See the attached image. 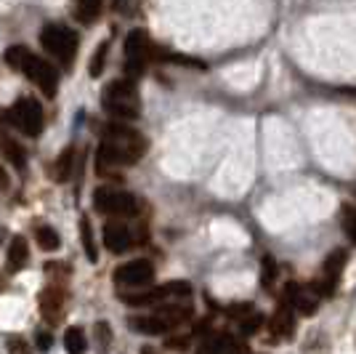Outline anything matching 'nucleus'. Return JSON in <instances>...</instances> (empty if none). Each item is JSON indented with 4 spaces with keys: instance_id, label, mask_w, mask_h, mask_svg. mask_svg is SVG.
Instances as JSON below:
<instances>
[{
    "instance_id": "f257e3e1",
    "label": "nucleus",
    "mask_w": 356,
    "mask_h": 354,
    "mask_svg": "<svg viewBox=\"0 0 356 354\" xmlns=\"http://www.w3.org/2000/svg\"><path fill=\"white\" fill-rule=\"evenodd\" d=\"M146 155V138L131 125H109L96 152V174L104 176L109 168L136 165Z\"/></svg>"
},
{
    "instance_id": "f03ea898",
    "label": "nucleus",
    "mask_w": 356,
    "mask_h": 354,
    "mask_svg": "<svg viewBox=\"0 0 356 354\" xmlns=\"http://www.w3.org/2000/svg\"><path fill=\"white\" fill-rule=\"evenodd\" d=\"M3 59H5V64H8L11 70H16V72H21V75H27V78L32 80L40 91H43V96H48V98L56 96V91H59V72L54 70V64H48L45 59L35 56V54H32L30 48H24V45H11V48H5Z\"/></svg>"
},
{
    "instance_id": "7ed1b4c3",
    "label": "nucleus",
    "mask_w": 356,
    "mask_h": 354,
    "mask_svg": "<svg viewBox=\"0 0 356 354\" xmlns=\"http://www.w3.org/2000/svg\"><path fill=\"white\" fill-rule=\"evenodd\" d=\"M101 107L104 112H109L112 118L118 120H136L141 115V101L139 91H136V83L128 80H115L104 88L101 94Z\"/></svg>"
},
{
    "instance_id": "20e7f679",
    "label": "nucleus",
    "mask_w": 356,
    "mask_h": 354,
    "mask_svg": "<svg viewBox=\"0 0 356 354\" xmlns=\"http://www.w3.org/2000/svg\"><path fill=\"white\" fill-rule=\"evenodd\" d=\"M40 43L43 48L59 59V64L64 70H69L75 64V56H78V35L69 30V27H61V24H48L40 30Z\"/></svg>"
},
{
    "instance_id": "39448f33",
    "label": "nucleus",
    "mask_w": 356,
    "mask_h": 354,
    "mask_svg": "<svg viewBox=\"0 0 356 354\" xmlns=\"http://www.w3.org/2000/svg\"><path fill=\"white\" fill-rule=\"evenodd\" d=\"M93 208L104 216L128 218L139 214V200L125 192V189H112V187H99L93 192Z\"/></svg>"
},
{
    "instance_id": "423d86ee",
    "label": "nucleus",
    "mask_w": 356,
    "mask_h": 354,
    "mask_svg": "<svg viewBox=\"0 0 356 354\" xmlns=\"http://www.w3.org/2000/svg\"><path fill=\"white\" fill-rule=\"evenodd\" d=\"M3 118L11 120V125L19 128L24 136H40V131H43V125H45L43 104L35 101L32 96H21Z\"/></svg>"
},
{
    "instance_id": "0eeeda50",
    "label": "nucleus",
    "mask_w": 356,
    "mask_h": 354,
    "mask_svg": "<svg viewBox=\"0 0 356 354\" xmlns=\"http://www.w3.org/2000/svg\"><path fill=\"white\" fill-rule=\"evenodd\" d=\"M149 51H152V43L144 30H133L125 38V72H128V78H139L144 72V67L149 61Z\"/></svg>"
},
{
    "instance_id": "6e6552de",
    "label": "nucleus",
    "mask_w": 356,
    "mask_h": 354,
    "mask_svg": "<svg viewBox=\"0 0 356 354\" xmlns=\"http://www.w3.org/2000/svg\"><path fill=\"white\" fill-rule=\"evenodd\" d=\"M155 280V264L146 258H136L128 264H120L115 269V282L122 288H144Z\"/></svg>"
},
{
    "instance_id": "1a4fd4ad",
    "label": "nucleus",
    "mask_w": 356,
    "mask_h": 354,
    "mask_svg": "<svg viewBox=\"0 0 356 354\" xmlns=\"http://www.w3.org/2000/svg\"><path fill=\"white\" fill-rule=\"evenodd\" d=\"M285 304H290L298 315L311 317L319 309V295L314 293V288L300 285V282H287L285 285Z\"/></svg>"
},
{
    "instance_id": "9d476101",
    "label": "nucleus",
    "mask_w": 356,
    "mask_h": 354,
    "mask_svg": "<svg viewBox=\"0 0 356 354\" xmlns=\"http://www.w3.org/2000/svg\"><path fill=\"white\" fill-rule=\"evenodd\" d=\"M101 237H104V245H107V251L109 253H125L131 245H133V232L125 227V224H120V221H107L104 224V229H101Z\"/></svg>"
},
{
    "instance_id": "9b49d317",
    "label": "nucleus",
    "mask_w": 356,
    "mask_h": 354,
    "mask_svg": "<svg viewBox=\"0 0 356 354\" xmlns=\"http://www.w3.org/2000/svg\"><path fill=\"white\" fill-rule=\"evenodd\" d=\"M269 331L277 341H287L290 335L296 333V309L290 304H279L277 312L271 315V322H269Z\"/></svg>"
},
{
    "instance_id": "f8f14e48",
    "label": "nucleus",
    "mask_w": 356,
    "mask_h": 354,
    "mask_svg": "<svg viewBox=\"0 0 356 354\" xmlns=\"http://www.w3.org/2000/svg\"><path fill=\"white\" fill-rule=\"evenodd\" d=\"M64 304H67V293H64L61 288H56V285H51V288H45V291L40 293V312H43V317H45L51 325H56L61 320Z\"/></svg>"
},
{
    "instance_id": "ddd939ff",
    "label": "nucleus",
    "mask_w": 356,
    "mask_h": 354,
    "mask_svg": "<svg viewBox=\"0 0 356 354\" xmlns=\"http://www.w3.org/2000/svg\"><path fill=\"white\" fill-rule=\"evenodd\" d=\"M27 261H30L27 240L21 235L11 237V245H8V269L11 272H21V267H27Z\"/></svg>"
},
{
    "instance_id": "4468645a",
    "label": "nucleus",
    "mask_w": 356,
    "mask_h": 354,
    "mask_svg": "<svg viewBox=\"0 0 356 354\" xmlns=\"http://www.w3.org/2000/svg\"><path fill=\"white\" fill-rule=\"evenodd\" d=\"M131 328H136L141 333L146 335H162V333H170V325L162 320V317L155 312V315H144V317H136V320H131Z\"/></svg>"
},
{
    "instance_id": "2eb2a0df",
    "label": "nucleus",
    "mask_w": 356,
    "mask_h": 354,
    "mask_svg": "<svg viewBox=\"0 0 356 354\" xmlns=\"http://www.w3.org/2000/svg\"><path fill=\"white\" fill-rule=\"evenodd\" d=\"M199 352H247V346L232 338V335H218V338H210L199 346Z\"/></svg>"
},
{
    "instance_id": "dca6fc26",
    "label": "nucleus",
    "mask_w": 356,
    "mask_h": 354,
    "mask_svg": "<svg viewBox=\"0 0 356 354\" xmlns=\"http://www.w3.org/2000/svg\"><path fill=\"white\" fill-rule=\"evenodd\" d=\"M122 301H125L128 306H155V304L165 301V298L159 293V288H152V291H141V293H125Z\"/></svg>"
},
{
    "instance_id": "f3484780",
    "label": "nucleus",
    "mask_w": 356,
    "mask_h": 354,
    "mask_svg": "<svg viewBox=\"0 0 356 354\" xmlns=\"http://www.w3.org/2000/svg\"><path fill=\"white\" fill-rule=\"evenodd\" d=\"M35 240H38V245L43 251H59L61 245V237L54 227H38L35 229Z\"/></svg>"
},
{
    "instance_id": "a211bd4d",
    "label": "nucleus",
    "mask_w": 356,
    "mask_h": 354,
    "mask_svg": "<svg viewBox=\"0 0 356 354\" xmlns=\"http://www.w3.org/2000/svg\"><path fill=\"white\" fill-rule=\"evenodd\" d=\"M159 293L162 298H186V295H192V285L186 282V280H173V282H165V285H159Z\"/></svg>"
},
{
    "instance_id": "6ab92c4d",
    "label": "nucleus",
    "mask_w": 356,
    "mask_h": 354,
    "mask_svg": "<svg viewBox=\"0 0 356 354\" xmlns=\"http://www.w3.org/2000/svg\"><path fill=\"white\" fill-rule=\"evenodd\" d=\"M80 240H82V248L88 253V261H96L99 253H96V242H93V229H91V221L85 216L80 218Z\"/></svg>"
},
{
    "instance_id": "aec40b11",
    "label": "nucleus",
    "mask_w": 356,
    "mask_h": 354,
    "mask_svg": "<svg viewBox=\"0 0 356 354\" xmlns=\"http://www.w3.org/2000/svg\"><path fill=\"white\" fill-rule=\"evenodd\" d=\"M3 152H5V158L14 163V168H24L27 165V152L21 149V144H16L14 138H3Z\"/></svg>"
},
{
    "instance_id": "412c9836",
    "label": "nucleus",
    "mask_w": 356,
    "mask_h": 354,
    "mask_svg": "<svg viewBox=\"0 0 356 354\" xmlns=\"http://www.w3.org/2000/svg\"><path fill=\"white\" fill-rule=\"evenodd\" d=\"M99 11H101V0H80L75 14H78V19L82 24H91V21H96Z\"/></svg>"
},
{
    "instance_id": "4be33fe9",
    "label": "nucleus",
    "mask_w": 356,
    "mask_h": 354,
    "mask_svg": "<svg viewBox=\"0 0 356 354\" xmlns=\"http://www.w3.org/2000/svg\"><path fill=\"white\" fill-rule=\"evenodd\" d=\"M72 155H75V147H67V149L59 155V160H56V168H54V178H56V181L69 178V174H72Z\"/></svg>"
},
{
    "instance_id": "5701e85b",
    "label": "nucleus",
    "mask_w": 356,
    "mask_h": 354,
    "mask_svg": "<svg viewBox=\"0 0 356 354\" xmlns=\"http://www.w3.org/2000/svg\"><path fill=\"white\" fill-rule=\"evenodd\" d=\"M107 54H109V40L99 43V48L93 51V59H91V67H88L91 78H99L101 72H104V64H107Z\"/></svg>"
},
{
    "instance_id": "b1692460",
    "label": "nucleus",
    "mask_w": 356,
    "mask_h": 354,
    "mask_svg": "<svg viewBox=\"0 0 356 354\" xmlns=\"http://www.w3.org/2000/svg\"><path fill=\"white\" fill-rule=\"evenodd\" d=\"M263 328V315L260 312H253V309H247V315L239 317V331L245 335H253L256 331Z\"/></svg>"
},
{
    "instance_id": "393cba45",
    "label": "nucleus",
    "mask_w": 356,
    "mask_h": 354,
    "mask_svg": "<svg viewBox=\"0 0 356 354\" xmlns=\"http://www.w3.org/2000/svg\"><path fill=\"white\" fill-rule=\"evenodd\" d=\"M64 346L72 354L85 352V333H82L80 328H67V333H64Z\"/></svg>"
},
{
    "instance_id": "a878e982",
    "label": "nucleus",
    "mask_w": 356,
    "mask_h": 354,
    "mask_svg": "<svg viewBox=\"0 0 356 354\" xmlns=\"http://www.w3.org/2000/svg\"><path fill=\"white\" fill-rule=\"evenodd\" d=\"M343 229H346V235L351 237L356 242V208H351V205H343Z\"/></svg>"
},
{
    "instance_id": "bb28decb",
    "label": "nucleus",
    "mask_w": 356,
    "mask_h": 354,
    "mask_svg": "<svg viewBox=\"0 0 356 354\" xmlns=\"http://www.w3.org/2000/svg\"><path fill=\"white\" fill-rule=\"evenodd\" d=\"M274 277H277V264H274V258L263 256V275H260V285H263V288H271Z\"/></svg>"
},
{
    "instance_id": "cd10ccee",
    "label": "nucleus",
    "mask_w": 356,
    "mask_h": 354,
    "mask_svg": "<svg viewBox=\"0 0 356 354\" xmlns=\"http://www.w3.org/2000/svg\"><path fill=\"white\" fill-rule=\"evenodd\" d=\"M93 331H96V341H99L101 346L112 341V328H109L107 322H96V328H93Z\"/></svg>"
},
{
    "instance_id": "c85d7f7f",
    "label": "nucleus",
    "mask_w": 356,
    "mask_h": 354,
    "mask_svg": "<svg viewBox=\"0 0 356 354\" xmlns=\"http://www.w3.org/2000/svg\"><path fill=\"white\" fill-rule=\"evenodd\" d=\"M38 346H40V349H51V335L40 331V333H38Z\"/></svg>"
},
{
    "instance_id": "c756f323",
    "label": "nucleus",
    "mask_w": 356,
    "mask_h": 354,
    "mask_svg": "<svg viewBox=\"0 0 356 354\" xmlns=\"http://www.w3.org/2000/svg\"><path fill=\"white\" fill-rule=\"evenodd\" d=\"M8 349H14V352H24V349H27V344L19 341V338H11V341H8Z\"/></svg>"
},
{
    "instance_id": "7c9ffc66",
    "label": "nucleus",
    "mask_w": 356,
    "mask_h": 354,
    "mask_svg": "<svg viewBox=\"0 0 356 354\" xmlns=\"http://www.w3.org/2000/svg\"><path fill=\"white\" fill-rule=\"evenodd\" d=\"M0 189H8V174L0 168Z\"/></svg>"
}]
</instances>
